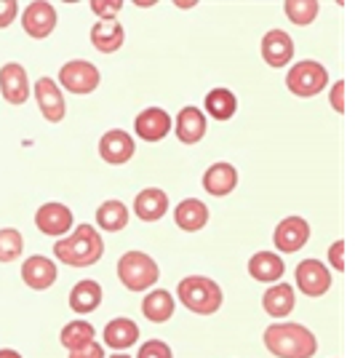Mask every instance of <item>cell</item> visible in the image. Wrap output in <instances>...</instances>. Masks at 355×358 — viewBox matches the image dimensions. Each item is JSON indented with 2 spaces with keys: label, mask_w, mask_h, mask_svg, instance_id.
Here are the masks:
<instances>
[{
  "label": "cell",
  "mask_w": 355,
  "mask_h": 358,
  "mask_svg": "<svg viewBox=\"0 0 355 358\" xmlns=\"http://www.w3.org/2000/svg\"><path fill=\"white\" fill-rule=\"evenodd\" d=\"M118 278L129 292H147L158 284L161 270L158 262L145 252H126L118 259Z\"/></svg>",
  "instance_id": "277c9868"
},
{
  "label": "cell",
  "mask_w": 355,
  "mask_h": 358,
  "mask_svg": "<svg viewBox=\"0 0 355 358\" xmlns=\"http://www.w3.org/2000/svg\"><path fill=\"white\" fill-rule=\"evenodd\" d=\"M262 340L275 358H312L318 353L315 334L302 324H270Z\"/></svg>",
  "instance_id": "7a4b0ae2"
},
{
  "label": "cell",
  "mask_w": 355,
  "mask_h": 358,
  "mask_svg": "<svg viewBox=\"0 0 355 358\" xmlns=\"http://www.w3.org/2000/svg\"><path fill=\"white\" fill-rule=\"evenodd\" d=\"M0 358H22V353H19V350H11V348H3V350H0Z\"/></svg>",
  "instance_id": "74e56055"
},
{
  "label": "cell",
  "mask_w": 355,
  "mask_h": 358,
  "mask_svg": "<svg viewBox=\"0 0 355 358\" xmlns=\"http://www.w3.org/2000/svg\"><path fill=\"white\" fill-rule=\"evenodd\" d=\"M203 105L214 120H230L238 110V96L230 89H211L203 99Z\"/></svg>",
  "instance_id": "83f0119b"
},
{
  "label": "cell",
  "mask_w": 355,
  "mask_h": 358,
  "mask_svg": "<svg viewBox=\"0 0 355 358\" xmlns=\"http://www.w3.org/2000/svg\"><path fill=\"white\" fill-rule=\"evenodd\" d=\"M102 286L96 284V281H78L73 286V292H70V308H73V313L78 315H86V313H94L99 305H102Z\"/></svg>",
  "instance_id": "cb8c5ba5"
},
{
  "label": "cell",
  "mask_w": 355,
  "mask_h": 358,
  "mask_svg": "<svg viewBox=\"0 0 355 358\" xmlns=\"http://www.w3.org/2000/svg\"><path fill=\"white\" fill-rule=\"evenodd\" d=\"M24 252V238L16 227H3L0 230V262H14Z\"/></svg>",
  "instance_id": "4dcf8cb0"
},
{
  "label": "cell",
  "mask_w": 355,
  "mask_h": 358,
  "mask_svg": "<svg viewBox=\"0 0 355 358\" xmlns=\"http://www.w3.org/2000/svg\"><path fill=\"white\" fill-rule=\"evenodd\" d=\"M35 99L41 107V115L48 123H61L67 115V102H64V94H61L59 83L54 78L43 75L38 83H35Z\"/></svg>",
  "instance_id": "30bf717a"
},
{
  "label": "cell",
  "mask_w": 355,
  "mask_h": 358,
  "mask_svg": "<svg viewBox=\"0 0 355 358\" xmlns=\"http://www.w3.org/2000/svg\"><path fill=\"white\" fill-rule=\"evenodd\" d=\"M326 83H328V73H326L324 64L315 59L296 62L286 75V89L302 99H310L315 94H321L326 89Z\"/></svg>",
  "instance_id": "5b68a950"
},
{
  "label": "cell",
  "mask_w": 355,
  "mask_h": 358,
  "mask_svg": "<svg viewBox=\"0 0 355 358\" xmlns=\"http://www.w3.org/2000/svg\"><path fill=\"white\" fill-rule=\"evenodd\" d=\"M171 129H174V120L163 107H147L133 120V131L145 142H161V139L168 136Z\"/></svg>",
  "instance_id": "8fae6325"
},
{
  "label": "cell",
  "mask_w": 355,
  "mask_h": 358,
  "mask_svg": "<svg viewBox=\"0 0 355 358\" xmlns=\"http://www.w3.org/2000/svg\"><path fill=\"white\" fill-rule=\"evenodd\" d=\"M262 59L270 67H286L294 59V41L286 30H270L262 38Z\"/></svg>",
  "instance_id": "e0dca14e"
},
{
  "label": "cell",
  "mask_w": 355,
  "mask_h": 358,
  "mask_svg": "<svg viewBox=\"0 0 355 358\" xmlns=\"http://www.w3.org/2000/svg\"><path fill=\"white\" fill-rule=\"evenodd\" d=\"M57 27V8L48 0H32L22 11V30L35 41H45Z\"/></svg>",
  "instance_id": "52a82bcc"
},
{
  "label": "cell",
  "mask_w": 355,
  "mask_h": 358,
  "mask_svg": "<svg viewBox=\"0 0 355 358\" xmlns=\"http://www.w3.org/2000/svg\"><path fill=\"white\" fill-rule=\"evenodd\" d=\"M262 308H265L267 315L273 318H286V315L294 313L296 308V294H294V286L291 284H273L262 294Z\"/></svg>",
  "instance_id": "7402d4cb"
},
{
  "label": "cell",
  "mask_w": 355,
  "mask_h": 358,
  "mask_svg": "<svg viewBox=\"0 0 355 358\" xmlns=\"http://www.w3.org/2000/svg\"><path fill=\"white\" fill-rule=\"evenodd\" d=\"M179 302L195 315H214L224 302V294L217 281L206 275H187L177 286Z\"/></svg>",
  "instance_id": "3957f363"
},
{
  "label": "cell",
  "mask_w": 355,
  "mask_h": 358,
  "mask_svg": "<svg viewBox=\"0 0 355 358\" xmlns=\"http://www.w3.org/2000/svg\"><path fill=\"white\" fill-rule=\"evenodd\" d=\"M238 187V169L227 161L208 166L206 174H203V190L214 198H224Z\"/></svg>",
  "instance_id": "ac0fdd59"
},
{
  "label": "cell",
  "mask_w": 355,
  "mask_h": 358,
  "mask_svg": "<svg viewBox=\"0 0 355 358\" xmlns=\"http://www.w3.org/2000/svg\"><path fill=\"white\" fill-rule=\"evenodd\" d=\"M208 206L201 201V198H184L174 209V222H177L179 230L184 233H198L208 224Z\"/></svg>",
  "instance_id": "44dd1931"
},
{
  "label": "cell",
  "mask_w": 355,
  "mask_h": 358,
  "mask_svg": "<svg viewBox=\"0 0 355 358\" xmlns=\"http://www.w3.org/2000/svg\"><path fill=\"white\" fill-rule=\"evenodd\" d=\"M206 115H203V110H198V107L187 105L179 110V115L174 118V131H177L179 142L182 145H198L203 136H206Z\"/></svg>",
  "instance_id": "2e32d148"
},
{
  "label": "cell",
  "mask_w": 355,
  "mask_h": 358,
  "mask_svg": "<svg viewBox=\"0 0 355 358\" xmlns=\"http://www.w3.org/2000/svg\"><path fill=\"white\" fill-rule=\"evenodd\" d=\"M174 310H177V299L166 289H155V292H150L147 297L142 299V313L152 324H166L174 315Z\"/></svg>",
  "instance_id": "d4e9b609"
},
{
  "label": "cell",
  "mask_w": 355,
  "mask_h": 358,
  "mask_svg": "<svg viewBox=\"0 0 355 358\" xmlns=\"http://www.w3.org/2000/svg\"><path fill=\"white\" fill-rule=\"evenodd\" d=\"M136 152V145H133V136L123 129H110L107 134H102L99 139V155L102 161H107L110 166H123L129 164Z\"/></svg>",
  "instance_id": "9a60e30c"
},
{
  "label": "cell",
  "mask_w": 355,
  "mask_h": 358,
  "mask_svg": "<svg viewBox=\"0 0 355 358\" xmlns=\"http://www.w3.org/2000/svg\"><path fill=\"white\" fill-rule=\"evenodd\" d=\"M328 102H331V107H334L337 113H345V80H337V86L331 89Z\"/></svg>",
  "instance_id": "8d00e7d4"
},
{
  "label": "cell",
  "mask_w": 355,
  "mask_h": 358,
  "mask_svg": "<svg viewBox=\"0 0 355 358\" xmlns=\"http://www.w3.org/2000/svg\"><path fill=\"white\" fill-rule=\"evenodd\" d=\"M57 262L43 254H32L22 262V281L30 286L32 292H45L57 284Z\"/></svg>",
  "instance_id": "5bb4252c"
},
{
  "label": "cell",
  "mask_w": 355,
  "mask_h": 358,
  "mask_svg": "<svg viewBox=\"0 0 355 358\" xmlns=\"http://www.w3.org/2000/svg\"><path fill=\"white\" fill-rule=\"evenodd\" d=\"M166 211H168V195L161 187H145L133 198V214L142 222H158Z\"/></svg>",
  "instance_id": "d6986e66"
},
{
  "label": "cell",
  "mask_w": 355,
  "mask_h": 358,
  "mask_svg": "<svg viewBox=\"0 0 355 358\" xmlns=\"http://www.w3.org/2000/svg\"><path fill=\"white\" fill-rule=\"evenodd\" d=\"M96 224L107 233H120L129 224V206L123 201H115V198L104 201L96 209Z\"/></svg>",
  "instance_id": "4316f807"
},
{
  "label": "cell",
  "mask_w": 355,
  "mask_h": 358,
  "mask_svg": "<svg viewBox=\"0 0 355 358\" xmlns=\"http://www.w3.org/2000/svg\"><path fill=\"white\" fill-rule=\"evenodd\" d=\"M94 337H96V329L91 327L89 321H70L67 327L59 331V343L61 348H67V350H78V348H83V345L94 343Z\"/></svg>",
  "instance_id": "f1b7e54d"
},
{
  "label": "cell",
  "mask_w": 355,
  "mask_h": 358,
  "mask_svg": "<svg viewBox=\"0 0 355 358\" xmlns=\"http://www.w3.org/2000/svg\"><path fill=\"white\" fill-rule=\"evenodd\" d=\"M283 11H286L289 22H294L299 27H307V24H312L318 19L321 6H318V0H286Z\"/></svg>",
  "instance_id": "f546056e"
},
{
  "label": "cell",
  "mask_w": 355,
  "mask_h": 358,
  "mask_svg": "<svg viewBox=\"0 0 355 358\" xmlns=\"http://www.w3.org/2000/svg\"><path fill=\"white\" fill-rule=\"evenodd\" d=\"M59 83L70 94H94L102 83V73L94 62L86 59H70L61 64Z\"/></svg>",
  "instance_id": "8992f818"
},
{
  "label": "cell",
  "mask_w": 355,
  "mask_h": 358,
  "mask_svg": "<svg viewBox=\"0 0 355 358\" xmlns=\"http://www.w3.org/2000/svg\"><path fill=\"white\" fill-rule=\"evenodd\" d=\"M54 257L59 259L61 265H70V268H91L102 259L104 254V241L102 233L94 227V224H80L73 236L59 238L54 243Z\"/></svg>",
  "instance_id": "6da1fadb"
},
{
  "label": "cell",
  "mask_w": 355,
  "mask_h": 358,
  "mask_svg": "<svg viewBox=\"0 0 355 358\" xmlns=\"http://www.w3.org/2000/svg\"><path fill=\"white\" fill-rule=\"evenodd\" d=\"M286 273L281 254L275 252H256L249 259V275L259 284H278Z\"/></svg>",
  "instance_id": "ffe728a7"
},
{
  "label": "cell",
  "mask_w": 355,
  "mask_h": 358,
  "mask_svg": "<svg viewBox=\"0 0 355 358\" xmlns=\"http://www.w3.org/2000/svg\"><path fill=\"white\" fill-rule=\"evenodd\" d=\"M70 358H107V356H104L102 345L94 340V343L78 348V350H70Z\"/></svg>",
  "instance_id": "d590c367"
},
{
  "label": "cell",
  "mask_w": 355,
  "mask_h": 358,
  "mask_svg": "<svg viewBox=\"0 0 355 358\" xmlns=\"http://www.w3.org/2000/svg\"><path fill=\"white\" fill-rule=\"evenodd\" d=\"M123 3L120 0H91V11L99 16V22H107V19H118Z\"/></svg>",
  "instance_id": "1f68e13d"
},
{
  "label": "cell",
  "mask_w": 355,
  "mask_h": 358,
  "mask_svg": "<svg viewBox=\"0 0 355 358\" xmlns=\"http://www.w3.org/2000/svg\"><path fill=\"white\" fill-rule=\"evenodd\" d=\"M0 94L6 102L11 105H24L27 96H30V78H27V70L16 62H8L0 67Z\"/></svg>",
  "instance_id": "4fadbf2b"
},
{
  "label": "cell",
  "mask_w": 355,
  "mask_h": 358,
  "mask_svg": "<svg viewBox=\"0 0 355 358\" xmlns=\"http://www.w3.org/2000/svg\"><path fill=\"white\" fill-rule=\"evenodd\" d=\"M91 43L102 54H115L120 45L126 43V30L118 19H107V22H96L91 27Z\"/></svg>",
  "instance_id": "603a6c76"
},
{
  "label": "cell",
  "mask_w": 355,
  "mask_h": 358,
  "mask_svg": "<svg viewBox=\"0 0 355 358\" xmlns=\"http://www.w3.org/2000/svg\"><path fill=\"white\" fill-rule=\"evenodd\" d=\"M110 358H131V356H126V353H115V356H110Z\"/></svg>",
  "instance_id": "f35d334b"
},
{
  "label": "cell",
  "mask_w": 355,
  "mask_h": 358,
  "mask_svg": "<svg viewBox=\"0 0 355 358\" xmlns=\"http://www.w3.org/2000/svg\"><path fill=\"white\" fill-rule=\"evenodd\" d=\"M273 241H275V249L278 252L294 254L310 241V224H307V220H302V217H286L275 227Z\"/></svg>",
  "instance_id": "7c38bea8"
},
{
  "label": "cell",
  "mask_w": 355,
  "mask_h": 358,
  "mask_svg": "<svg viewBox=\"0 0 355 358\" xmlns=\"http://www.w3.org/2000/svg\"><path fill=\"white\" fill-rule=\"evenodd\" d=\"M16 14H19V3L16 0H0V30L14 24Z\"/></svg>",
  "instance_id": "e575fe53"
},
{
  "label": "cell",
  "mask_w": 355,
  "mask_h": 358,
  "mask_svg": "<svg viewBox=\"0 0 355 358\" xmlns=\"http://www.w3.org/2000/svg\"><path fill=\"white\" fill-rule=\"evenodd\" d=\"M294 278L299 292L307 294V297H324L331 289V273L318 259H302L294 270Z\"/></svg>",
  "instance_id": "9c48e42d"
},
{
  "label": "cell",
  "mask_w": 355,
  "mask_h": 358,
  "mask_svg": "<svg viewBox=\"0 0 355 358\" xmlns=\"http://www.w3.org/2000/svg\"><path fill=\"white\" fill-rule=\"evenodd\" d=\"M328 262L337 273H345V241L342 238L328 246Z\"/></svg>",
  "instance_id": "836d02e7"
},
{
  "label": "cell",
  "mask_w": 355,
  "mask_h": 358,
  "mask_svg": "<svg viewBox=\"0 0 355 358\" xmlns=\"http://www.w3.org/2000/svg\"><path fill=\"white\" fill-rule=\"evenodd\" d=\"M102 337L107 348H113V350H126V348L136 345V340H139V327L133 324L131 318H115V321H110V324L104 327Z\"/></svg>",
  "instance_id": "484cf974"
},
{
  "label": "cell",
  "mask_w": 355,
  "mask_h": 358,
  "mask_svg": "<svg viewBox=\"0 0 355 358\" xmlns=\"http://www.w3.org/2000/svg\"><path fill=\"white\" fill-rule=\"evenodd\" d=\"M136 358H174L171 348L163 343V340H147V343L139 348Z\"/></svg>",
  "instance_id": "d6a6232c"
},
{
  "label": "cell",
  "mask_w": 355,
  "mask_h": 358,
  "mask_svg": "<svg viewBox=\"0 0 355 358\" xmlns=\"http://www.w3.org/2000/svg\"><path fill=\"white\" fill-rule=\"evenodd\" d=\"M73 211L67 209L64 203L59 201H48L43 203L41 209L35 211V224H38V230L43 233V236H51V238H64L70 230H73Z\"/></svg>",
  "instance_id": "ba28073f"
}]
</instances>
